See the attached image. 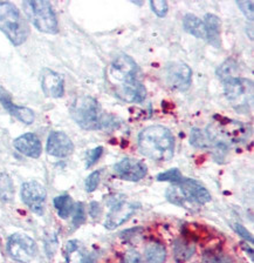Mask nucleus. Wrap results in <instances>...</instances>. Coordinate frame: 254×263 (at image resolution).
<instances>
[{
	"mask_svg": "<svg viewBox=\"0 0 254 263\" xmlns=\"http://www.w3.org/2000/svg\"><path fill=\"white\" fill-rule=\"evenodd\" d=\"M138 148L154 161H169L175 154V138L164 126H149L138 135Z\"/></svg>",
	"mask_w": 254,
	"mask_h": 263,
	"instance_id": "nucleus-1",
	"label": "nucleus"
},
{
	"mask_svg": "<svg viewBox=\"0 0 254 263\" xmlns=\"http://www.w3.org/2000/svg\"><path fill=\"white\" fill-rule=\"evenodd\" d=\"M0 31L14 46L23 45L30 34L26 20L12 3H0Z\"/></svg>",
	"mask_w": 254,
	"mask_h": 263,
	"instance_id": "nucleus-2",
	"label": "nucleus"
},
{
	"mask_svg": "<svg viewBox=\"0 0 254 263\" xmlns=\"http://www.w3.org/2000/svg\"><path fill=\"white\" fill-rule=\"evenodd\" d=\"M166 199L171 203L184 207L186 203L205 204L211 201V194L202 183L194 179H183L166 189Z\"/></svg>",
	"mask_w": 254,
	"mask_h": 263,
	"instance_id": "nucleus-3",
	"label": "nucleus"
},
{
	"mask_svg": "<svg viewBox=\"0 0 254 263\" xmlns=\"http://www.w3.org/2000/svg\"><path fill=\"white\" fill-rule=\"evenodd\" d=\"M73 120L83 129L95 130L105 125L101 106L95 99L88 96L77 98L71 108Z\"/></svg>",
	"mask_w": 254,
	"mask_h": 263,
	"instance_id": "nucleus-4",
	"label": "nucleus"
},
{
	"mask_svg": "<svg viewBox=\"0 0 254 263\" xmlns=\"http://www.w3.org/2000/svg\"><path fill=\"white\" fill-rule=\"evenodd\" d=\"M25 14L39 31L48 34L59 32V24L51 3L46 0H27L23 3Z\"/></svg>",
	"mask_w": 254,
	"mask_h": 263,
	"instance_id": "nucleus-5",
	"label": "nucleus"
},
{
	"mask_svg": "<svg viewBox=\"0 0 254 263\" xmlns=\"http://www.w3.org/2000/svg\"><path fill=\"white\" fill-rule=\"evenodd\" d=\"M224 92L227 100L238 109L247 108L252 101V81L240 77H232L224 80Z\"/></svg>",
	"mask_w": 254,
	"mask_h": 263,
	"instance_id": "nucleus-6",
	"label": "nucleus"
},
{
	"mask_svg": "<svg viewBox=\"0 0 254 263\" xmlns=\"http://www.w3.org/2000/svg\"><path fill=\"white\" fill-rule=\"evenodd\" d=\"M7 253L16 262L28 263L36 256L38 247L32 237L16 233L8 237Z\"/></svg>",
	"mask_w": 254,
	"mask_h": 263,
	"instance_id": "nucleus-7",
	"label": "nucleus"
},
{
	"mask_svg": "<svg viewBox=\"0 0 254 263\" xmlns=\"http://www.w3.org/2000/svg\"><path fill=\"white\" fill-rule=\"evenodd\" d=\"M207 134L212 141L217 137H223L232 142H239L240 140L247 137V129L241 122L220 118V120L215 125L208 126Z\"/></svg>",
	"mask_w": 254,
	"mask_h": 263,
	"instance_id": "nucleus-8",
	"label": "nucleus"
},
{
	"mask_svg": "<svg viewBox=\"0 0 254 263\" xmlns=\"http://www.w3.org/2000/svg\"><path fill=\"white\" fill-rule=\"evenodd\" d=\"M46 197V189L43 184L36 182V181H28V182H25L23 184L22 200L33 213L43 215L45 212Z\"/></svg>",
	"mask_w": 254,
	"mask_h": 263,
	"instance_id": "nucleus-9",
	"label": "nucleus"
},
{
	"mask_svg": "<svg viewBox=\"0 0 254 263\" xmlns=\"http://www.w3.org/2000/svg\"><path fill=\"white\" fill-rule=\"evenodd\" d=\"M138 74V66L135 63L133 58L121 54L115 58L112 66H110L109 76L114 82H123L137 79Z\"/></svg>",
	"mask_w": 254,
	"mask_h": 263,
	"instance_id": "nucleus-10",
	"label": "nucleus"
},
{
	"mask_svg": "<svg viewBox=\"0 0 254 263\" xmlns=\"http://www.w3.org/2000/svg\"><path fill=\"white\" fill-rule=\"evenodd\" d=\"M137 208L138 207L136 204L128 202L125 200H115V202L112 203L108 215H107L104 227L109 230L116 229L118 226L128 221L134 215Z\"/></svg>",
	"mask_w": 254,
	"mask_h": 263,
	"instance_id": "nucleus-11",
	"label": "nucleus"
},
{
	"mask_svg": "<svg viewBox=\"0 0 254 263\" xmlns=\"http://www.w3.org/2000/svg\"><path fill=\"white\" fill-rule=\"evenodd\" d=\"M192 71L186 64L174 63L167 66L165 81L169 87L177 90H186L191 85Z\"/></svg>",
	"mask_w": 254,
	"mask_h": 263,
	"instance_id": "nucleus-12",
	"label": "nucleus"
},
{
	"mask_svg": "<svg viewBox=\"0 0 254 263\" xmlns=\"http://www.w3.org/2000/svg\"><path fill=\"white\" fill-rule=\"evenodd\" d=\"M115 174L118 178L125 181H136L142 180L146 175V166L141 160L125 158L117 162L114 167Z\"/></svg>",
	"mask_w": 254,
	"mask_h": 263,
	"instance_id": "nucleus-13",
	"label": "nucleus"
},
{
	"mask_svg": "<svg viewBox=\"0 0 254 263\" xmlns=\"http://www.w3.org/2000/svg\"><path fill=\"white\" fill-rule=\"evenodd\" d=\"M46 151L49 155L55 158H66L73 153L74 143L64 132L55 130L49 134Z\"/></svg>",
	"mask_w": 254,
	"mask_h": 263,
	"instance_id": "nucleus-14",
	"label": "nucleus"
},
{
	"mask_svg": "<svg viewBox=\"0 0 254 263\" xmlns=\"http://www.w3.org/2000/svg\"><path fill=\"white\" fill-rule=\"evenodd\" d=\"M41 87L49 98H61L65 93L64 78L52 69L45 68L41 72Z\"/></svg>",
	"mask_w": 254,
	"mask_h": 263,
	"instance_id": "nucleus-15",
	"label": "nucleus"
},
{
	"mask_svg": "<svg viewBox=\"0 0 254 263\" xmlns=\"http://www.w3.org/2000/svg\"><path fill=\"white\" fill-rule=\"evenodd\" d=\"M15 149L28 158L38 159L43 152V146L38 135L34 133H26L14 140Z\"/></svg>",
	"mask_w": 254,
	"mask_h": 263,
	"instance_id": "nucleus-16",
	"label": "nucleus"
},
{
	"mask_svg": "<svg viewBox=\"0 0 254 263\" xmlns=\"http://www.w3.org/2000/svg\"><path fill=\"white\" fill-rule=\"evenodd\" d=\"M118 96L129 102H142L146 98V88L138 79H133L120 85Z\"/></svg>",
	"mask_w": 254,
	"mask_h": 263,
	"instance_id": "nucleus-17",
	"label": "nucleus"
},
{
	"mask_svg": "<svg viewBox=\"0 0 254 263\" xmlns=\"http://www.w3.org/2000/svg\"><path fill=\"white\" fill-rule=\"evenodd\" d=\"M0 102L4 106L8 113L11 115H13L18 120H20L26 125H31L34 121V112L32 109L27 108V107L24 106H16L13 104L12 99L10 98V96L6 92H0Z\"/></svg>",
	"mask_w": 254,
	"mask_h": 263,
	"instance_id": "nucleus-18",
	"label": "nucleus"
},
{
	"mask_svg": "<svg viewBox=\"0 0 254 263\" xmlns=\"http://www.w3.org/2000/svg\"><path fill=\"white\" fill-rule=\"evenodd\" d=\"M204 26L206 31V40L212 46L220 47V28L221 23L219 18L215 14L208 13L204 16Z\"/></svg>",
	"mask_w": 254,
	"mask_h": 263,
	"instance_id": "nucleus-19",
	"label": "nucleus"
},
{
	"mask_svg": "<svg viewBox=\"0 0 254 263\" xmlns=\"http://www.w3.org/2000/svg\"><path fill=\"white\" fill-rule=\"evenodd\" d=\"M65 256L67 263H86L88 258L84 247L77 240L67 242L65 249Z\"/></svg>",
	"mask_w": 254,
	"mask_h": 263,
	"instance_id": "nucleus-20",
	"label": "nucleus"
},
{
	"mask_svg": "<svg viewBox=\"0 0 254 263\" xmlns=\"http://www.w3.org/2000/svg\"><path fill=\"white\" fill-rule=\"evenodd\" d=\"M196 246L185 238H177L174 243V256L176 262L184 263L194 256Z\"/></svg>",
	"mask_w": 254,
	"mask_h": 263,
	"instance_id": "nucleus-21",
	"label": "nucleus"
},
{
	"mask_svg": "<svg viewBox=\"0 0 254 263\" xmlns=\"http://www.w3.org/2000/svg\"><path fill=\"white\" fill-rule=\"evenodd\" d=\"M183 26L184 30L190 33V34L195 35L196 38L206 39V31H205L204 23L197 15L192 13L184 15Z\"/></svg>",
	"mask_w": 254,
	"mask_h": 263,
	"instance_id": "nucleus-22",
	"label": "nucleus"
},
{
	"mask_svg": "<svg viewBox=\"0 0 254 263\" xmlns=\"http://www.w3.org/2000/svg\"><path fill=\"white\" fill-rule=\"evenodd\" d=\"M144 260L145 263H165V247L162 243H159V242H151L145 248Z\"/></svg>",
	"mask_w": 254,
	"mask_h": 263,
	"instance_id": "nucleus-23",
	"label": "nucleus"
},
{
	"mask_svg": "<svg viewBox=\"0 0 254 263\" xmlns=\"http://www.w3.org/2000/svg\"><path fill=\"white\" fill-rule=\"evenodd\" d=\"M53 202H54V207L61 219H67L71 215V213L74 209V202L71 196L67 194L59 195L55 197Z\"/></svg>",
	"mask_w": 254,
	"mask_h": 263,
	"instance_id": "nucleus-24",
	"label": "nucleus"
},
{
	"mask_svg": "<svg viewBox=\"0 0 254 263\" xmlns=\"http://www.w3.org/2000/svg\"><path fill=\"white\" fill-rule=\"evenodd\" d=\"M14 197V186L7 174H0V202H11Z\"/></svg>",
	"mask_w": 254,
	"mask_h": 263,
	"instance_id": "nucleus-25",
	"label": "nucleus"
},
{
	"mask_svg": "<svg viewBox=\"0 0 254 263\" xmlns=\"http://www.w3.org/2000/svg\"><path fill=\"white\" fill-rule=\"evenodd\" d=\"M190 142L192 146L197 148H211L212 140L208 137L207 132H204L199 128H194L191 130Z\"/></svg>",
	"mask_w": 254,
	"mask_h": 263,
	"instance_id": "nucleus-26",
	"label": "nucleus"
},
{
	"mask_svg": "<svg viewBox=\"0 0 254 263\" xmlns=\"http://www.w3.org/2000/svg\"><path fill=\"white\" fill-rule=\"evenodd\" d=\"M238 68V65L235 60H226L224 64H221L220 67L217 69V74L221 80H226L228 78L236 77L235 73Z\"/></svg>",
	"mask_w": 254,
	"mask_h": 263,
	"instance_id": "nucleus-27",
	"label": "nucleus"
},
{
	"mask_svg": "<svg viewBox=\"0 0 254 263\" xmlns=\"http://www.w3.org/2000/svg\"><path fill=\"white\" fill-rule=\"evenodd\" d=\"M184 178L180 173L179 170L177 168H172V170H169L167 172L161 173V174L157 175V181L159 182H172V183H178L182 181Z\"/></svg>",
	"mask_w": 254,
	"mask_h": 263,
	"instance_id": "nucleus-28",
	"label": "nucleus"
},
{
	"mask_svg": "<svg viewBox=\"0 0 254 263\" xmlns=\"http://www.w3.org/2000/svg\"><path fill=\"white\" fill-rule=\"evenodd\" d=\"M86 221V213L84 205L82 202H77L74 205V216H73V224L75 227H79Z\"/></svg>",
	"mask_w": 254,
	"mask_h": 263,
	"instance_id": "nucleus-29",
	"label": "nucleus"
},
{
	"mask_svg": "<svg viewBox=\"0 0 254 263\" xmlns=\"http://www.w3.org/2000/svg\"><path fill=\"white\" fill-rule=\"evenodd\" d=\"M150 6L151 10H153L159 18L165 16L167 14V11H169V6H167V3L165 0H153V2H150Z\"/></svg>",
	"mask_w": 254,
	"mask_h": 263,
	"instance_id": "nucleus-30",
	"label": "nucleus"
},
{
	"mask_svg": "<svg viewBox=\"0 0 254 263\" xmlns=\"http://www.w3.org/2000/svg\"><path fill=\"white\" fill-rule=\"evenodd\" d=\"M102 153H103V147H101V146L94 148V149H92V151H89L87 154V159H86V161H87L86 162V167L89 168V167L94 166V164H95L98 160H100Z\"/></svg>",
	"mask_w": 254,
	"mask_h": 263,
	"instance_id": "nucleus-31",
	"label": "nucleus"
},
{
	"mask_svg": "<svg viewBox=\"0 0 254 263\" xmlns=\"http://www.w3.org/2000/svg\"><path fill=\"white\" fill-rule=\"evenodd\" d=\"M98 183H100V172H93L86 180V191L89 193L96 191Z\"/></svg>",
	"mask_w": 254,
	"mask_h": 263,
	"instance_id": "nucleus-32",
	"label": "nucleus"
},
{
	"mask_svg": "<svg viewBox=\"0 0 254 263\" xmlns=\"http://www.w3.org/2000/svg\"><path fill=\"white\" fill-rule=\"evenodd\" d=\"M237 5L239 6L246 18H247L249 22H253V2H251V0H244V2H238Z\"/></svg>",
	"mask_w": 254,
	"mask_h": 263,
	"instance_id": "nucleus-33",
	"label": "nucleus"
},
{
	"mask_svg": "<svg viewBox=\"0 0 254 263\" xmlns=\"http://www.w3.org/2000/svg\"><path fill=\"white\" fill-rule=\"evenodd\" d=\"M122 263H142V258L141 255L138 254L136 250H128L123 256Z\"/></svg>",
	"mask_w": 254,
	"mask_h": 263,
	"instance_id": "nucleus-34",
	"label": "nucleus"
},
{
	"mask_svg": "<svg viewBox=\"0 0 254 263\" xmlns=\"http://www.w3.org/2000/svg\"><path fill=\"white\" fill-rule=\"evenodd\" d=\"M233 229L236 230L237 234H239L241 237L245 238L246 241H249V243H253V237L251 235V233H249L248 230L244 227V226L238 224V223L233 224Z\"/></svg>",
	"mask_w": 254,
	"mask_h": 263,
	"instance_id": "nucleus-35",
	"label": "nucleus"
},
{
	"mask_svg": "<svg viewBox=\"0 0 254 263\" xmlns=\"http://www.w3.org/2000/svg\"><path fill=\"white\" fill-rule=\"evenodd\" d=\"M100 213H101V208H100V204H98V202L90 203L89 214H90V216L93 217V219H96V217L100 215Z\"/></svg>",
	"mask_w": 254,
	"mask_h": 263,
	"instance_id": "nucleus-36",
	"label": "nucleus"
},
{
	"mask_svg": "<svg viewBox=\"0 0 254 263\" xmlns=\"http://www.w3.org/2000/svg\"><path fill=\"white\" fill-rule=\"evenodd\" d=\"M211 263H232V262L226 256H217L213 258Z\"/></svg>",
	"mask_w": 254,
	"mask_h": 263,
	"instance_id": "nucleus-37",
	"label": "nucleus"
}]
</instances>
